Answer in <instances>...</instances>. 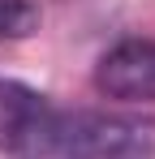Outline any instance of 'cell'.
Instances as JSON below:
<instances>
[{
	"label": "cell",
	"instance_id": "2",
	"mask_svg": "<svg viewBox=\"0 0 155 159\" xmlns=\"http://www.w3.org/2000/svg\"><path fill=\"white\" fill-rule=\"evenodd\" d=\"M60 107H52L43 95L0 82V146L13 159H52Z\"/></svg>",
	"mask_w": 155,
	"mask_h": 159
},
{
	"label": "cell",
	"instance_id": "4",
	"mask_svg": "<svg viewBox=\"0 0 155 159\" xmlns=\"http://www.w3.org/2000/svg\"><path fill=\"white\" fill-rule=\"evenodd\" d=\"M39 26V9L30 0H0V39H22Z\"/></svg>",
	"mask_w": 155,
	"mask_h": 159
},
{
	"label": "cell",
	"instance_id": "1",
	"mask_svg": "<svg viewBox=\"0 0 155 159\" xmlns=\"http://www.w3.org/2000/svg\"><path fill=\"white\" fill-rule=\"evenodd\" d=\"M52 159H155V120L142 112H60Z\"/></svg>",
	"mask_w": 155,
	"mask_h": 159
},
{
	"label": "cell",
	"instance_id": "3",
	"mask_svg": "<svg viewBox=\"0 0 155 159\" xmlns=\"http://www.w3.org/2000/svg\"><path fill=\"white\" fill-rule=\"evenodd\" d=\"M99 95L116 103H155V39H121L95 65Z\"/></svg>",
	"mask_w": 155,
	"mask_h": 159
}]
</instances>
